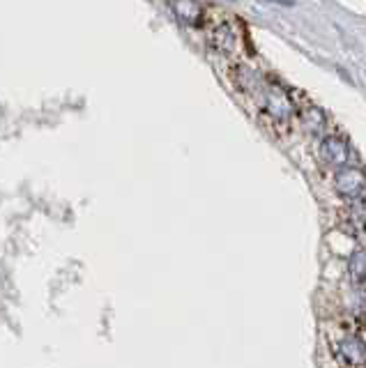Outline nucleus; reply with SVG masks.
<instances>
[{
  "mask_svg": "<svg viewBox=\"0 0 366 368\" xmlns=\"http://www.w3.org/2000/svg\"><path fill=\"white\" fill-rule=\"evenodd\" d=\"M260 95H263V106L270 115L274 117H288L295 113V104L288 95H284L277 85H270V83H263L260 81L258 85Z\"/></svg>",
  "mask_w": 366,
  "mask_h": 368,
  "instance_id": "nucleus-1",
  "label": "nucleus"
},
{
  "mask_svg": "<svg viewBox=\"0 0 366 368\" xmlns=\"http://www.w3.org/2000/svg\"><path fill=\"white\" fill-rule=\"evenodd\" d=\"M334 184H336V192L345 196L348 200L362 198L364 196V173L357 168H348V166L336 168Z\"/></svg>",
  "mask_w": 366,
  "mask_h": 368,
  "instance_id": "nucleus-2",
  "label": "nucleus"
},
{
  "mask_svg": "<svg viewBox=\"0 0 366 368\" xmlns=\"http://www.w3.org/2000/svg\"><path fill=\"white\" fill-rule=\"evenodd\" d=\"M320 154H323V159L330 163V166L334 168H343L348 166L352 161V152H350V146L345 141L336 136H328L323 141V146H320Z\"/></svg>",
  "mask_w": 366,
  "mask_h": 368,
  "instance_id": "nucleus-3",
  "label": "nucleus"
},
{
  "mask_svg": "<svg viewBox=\"0 0 366 368\" xmlns=\"http://www.w3.org/2000/svg\"><path fill=\"white\" fill-rule=\"evenodd\" d=\"M173 10L189 25H201L203 21V8L196 0H173Z\"/></svg>",
  "mask_w": 366,
  "mask_h": 368,
  "instance_id": "nucleus-4",
  "label": "nucleus"
},
{
  "mask_svg": "<svg viewBox=\"0 0 366 368\" xmlns=\"http://www.w3.org/2000/svg\"><path fill=\"white\" fill-rule=\"evenodd\" d=\"M341 357L348 366H364L366 359V347L359 338H345L341 343Z\"/></svg>",
  "mask_w": 366,
  "mask_h": 368,
  "instance_id": "nucleus-5",
  "label": "nucleus"
},
{
  "mask_svg": "<svg viewBox=\"0 0 366 368\" xmlns=\"http://www.w3.org/2000/svg\"><path fill=\"white\" fill-rule=\"evenodd\" d=\"M302 120H304V124L306 127H309L313 134H316V131H320L325 127V117H323V113H320L318 108H309V111H304L302 113Z\"/></svg>",
  "mask_w": 366,
  "mask_h": 368,
  "instance_id": "nucleus-6",
  "label": "nucleus"
},
{
  "mask_svg": "<svg viewBox=\"0 0 366 368\" xmlns=\"http://www.w3.org/2000/svg\"><path fill=\"white\" fill-rule=\"evenodd\" d=\"M364 269H366V262H364V253L362 251H357L355 255H352V260H350V274L355 276V279L362 284L364 281Z\"/></svg>",
  "mask_w": 366,
  "mask_h": 368,
  "instance_id": "nucleus-7",
  "label": "nucleus"
}]
</instances>
